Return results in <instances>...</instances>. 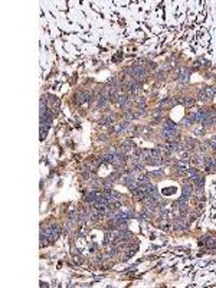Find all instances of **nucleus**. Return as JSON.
Wrapping results in <instances>:
<instances>
[{"mask_svg":"<svg viewBox=\"0 0 216 288\" xmlns=\"http://www.w3.org/2000/svg\"><path fill=\"white\" fill-rule=\"evenodd\" d=\"M196 146H198V141L193 139H186V144H184V150H193L196 149Z\"/></svg>","mask_w":216,"mask_h":288,"instance_id":"9b49d317","label":"nucleus"},{"mask_svg":"<svg viewBox=\"0 0 216 288\" xmlns=\"http://www.w3.org/2000/svg\"><path fill=\"white\" fill-rule=\"evenodd\" d=\"M180 159H182V160H189V159H190L189 151H183V153L180 154Z\"/></svg>","mask_w":216,"mask_h":288,"instance_id":"6ab92c4d","label":"nucleus"},{"mask_svg":"<svg viewBox=\"0 0 216 288\" xmlns=\"http://www.w3.org/2000/svg\"><path fill=\"white\" fill-rule=\"evenodd\" d=\"M98 195H100V193H97V192H90V193H86L85 195V199H84V200L92 206L94 203H95V200L98 199Z\"/></svg>","mask_w":216,"mask_h":288,"instance_id":"423d86ee","label":"nucleus"},{"mask_svg":"<svg viewBox=\"0 0 216 288\" xmlns=\"http://www.w3.org/2000/svg\"><path fill=\"white\" fill-rule=\"evenodd\" d=\"M128 127H130V121H128V120H124V121H121L118 125H115L112 131H114V133H121V131L127 130Z\"/></svg>","mask_w":216,"mask_h":288,"instance_id":"6e6552de","label":"nucleus"},{"mask_svg":"<svg viewBox=\"0 0 216 288\" xmlns=\"http://www.w3.org/2000/svg\"><path fill=\"white\" fill-rule=\"evenodd\" d=\"M184 174H187V176L190 177V179H194V177H198V176H200V173H199V170L198 168H187V172L184 173Z\"/></svg>","mask_w":216,"mask_h":288,"instance_id":"f8f14e48","label":"nucleus"},{"mask_svg":"<svg viewBox=\"0 0 216 288\" xmlns=\"http://www.w3.org/2000/svg\"><path fill=\"white\" fill-rule=\"evenodd\" d=\"M176 167H177V170L179 172H182V173H186L187 172V166L184 164V163H182V161H179V163H176Z\"/></svg>","mask_w":216,"mask_h":288,"instance_id":"2eb2a0df","label":"nucleus"},{"mask_svg":"<svg viewBox=\"0 0 216 288\" xmlns=\"http://www.w3.org/2000/svg\"><path fill=\"white\" fill-rule=\"evenodd\" d=\"M163 128H167V130H170V128H176V130H179V125H177L176 123H173V121L167 120V121H164Z\"/></svg>","mask_w":216,"mask_h":288,"instance_id":"ddd939ff","label":"nucleus"},{"mask_svg":"<svg viewBox=\"0 0 216 288\" xmlns=\"http://www.w3.org/2000/svg\"><path fill=\"white\" fill-rule=\"evenodd\" d=\"M180 124H182V125H184V127H192V125H193V121H192V120H190V117H186V118H183V120H182V123H180Z\"/></svg>","mask_w":216,"mask_h":288,"instance_id":"dca6fc26","label":"nucleus"},{"mask_svg":"<svg viewBox=\"0 0 216 288\" xmlns=\"http://www.w3.org/2000/svg\"><path fill=\"white\" fill-rule=\"evenodd\" d=\"M75 101L78 102V104H85V102L91 104L92 102V95L85 92V91H79V92L75 94Z\"/></svg>","mask_w":216,"mask_h":288,"instance_id":"7ed1b4c3","label":"nucleus"},{"mask_svg":"<svg viewBox=\"0 0 216 288\" xmlns=\"http://www.w3.org/2000/svg\"><path fill=\"white\" fill-rule=\"evenodd\" d=\"M213 95H215V91H213L212 86H206L203 90L199 92V98H200L202 101H209V100H212Z\"/></svg>","mask_w":216,"mask_h":288,"instance_id":"39448f33","label":"nucleus"},{"mask_svg":"<svg viewBox=\"0 0 216 288\" xmlns=\"http://www.w3.org/2000/svg\"><path fill=\"white\" fill-rule=\"evenodd\" d=\"M114 118H115V115H114V114H110L108 117L101 118V120H100V125H102V127H105V125H111V124L114 123Z\"/></svg>","mask_w":216,"mask_h":288,"instance_id":"9d476101","label":"nucleus"},{"mask_svg":"<svg viewBox=\"0 0 216 288\" xmlns=\"http://www.w3.org/2000/svg\"><path fill=\"white\" fill-rule=\"evenodd\" d=\"M48 127H45V125H41V140H43L46 137V134H48Z\"/></svg>","mask_w":216,"mask_h":288,"instance_id":"f3484780","label":"nucleus"},{"mask_svg":"<svg viewBox=\"0 0 216 288\" xmlns=\"http://www.w3.org/2000/svg\"><path fill=\"white\" fill-rule=\"evenodd\" d=\"M194 104V98L193 97H184L183 98V105L184 107H192Z\"/></svg>","mask_w":216,"mask_h":288,"instance_id":"4468645a","label":"nucleus"},{"mask_svg":"<svg viewBox=\"0 0 216 288\" xmlns=\"http://www.w3.org/2000/svg\"><path fill=\"white\" fill-rule=\"evenodd\" d=\"M215 81H216V76H215Z\"/></svg>","mask_w":216,"mask_h":288,"instance_id":"4be33fe9","label":"nucleus"},{"mask_svg":"<svg viewBox=\"0 0 216 288\" xmlns=\"http://www.w3.org/2000/svg\"><path fill=\"white\" fill-rule=\"evenodd\" d=\"M156 78H157V79H159V78H160V79H163V78H166V74H164V72H163V71H160V72H157V75H156Z\"/></svg>","mask_w":216,"mask_h":288,"instance_id":"aec40b11","label":"nucleus"},{"mask_svg":"<svg viewBox=\"0 0 216 288\" xmlns=\"http://www.w3.org/2000/svg\"><path fill=\"white\" fill-rule=\"evenodd\" d=\"M177 78H179V81L182 84H186L187 81H189V71H187L186 68H182L179 71V76H177Z\"/></svg>","mask_w":216,"mask_h":288,"instance_id":"0eeeda50","label":"nucleus"},{"mask_svg":"<svg viewBox=\"0 0 216 288\" xmlns=\"http://www.w3.org/2000/svg\"><path fill=\"white\" fill-rule=\"evenodd\" d=\"M192 193H193V184H190V183H187V182H186V183L183 184V187H182V195L190 198V196H192Z\"/></svg>","mask_w":216,"mask_h":288,"instance_id":"1a4fd4ad","label":"nucleus"},{"mask_svg":"<svg viewBox=\"0 0 216 288\" xmlns=\"http://www.w3.org/2000/svg\"><path fill=\"white\" fill-rule=\"evenodd\" d=\"M203 128H205V127H203ZM203 128H199V130H196L194 133H196L198 135H202V134H203Z\"/></svg>","mask_w":216,"mask_h":288,"instance_id":"412c9836","label":"nucleus"},{"mask_svg":"<svg viewBox=\"0 0 216 288\" xmlns=\"http://www.w3.org/2000/svg\"><path fill=\"white\" fill-rule=\"evenodd\" d=\"M131 98L128 97V95H118V98H117V104L121 107V110L124 111H130V107H131Z\"/></svg>","mask_w":216,"mask_h":288,"instance_id":"f03ea898","label":"nucleus"},{"mask_svg":"<svg viewBox=\"0 0 216 288\" xmlns=\"http://www.w3.org/2000/svg\"><path fill=\"white\" fill-rule=\"evenodd\" d=\"M41 232L45 233L46 238L49 239V242H53V241H55L56 238L61 235V228H59V225L53 223V225H51L49 228H46L45 231H41Z\"/></svg>","mask_w":216,"mask_h":288,"instance_id":"f257e3e1","label":"nucleus"},{"mask_svg":"<svg viewBox=\"0 0 216 288\" xmlns=\"http://www.w3.org/2000/svg\"><path fill=\"white\" fill-rule=\"evenodd\" d=\"M189 226V222L184 221V216H176L174 222H173V229L174 231H184Z\"/></svg>","mask_w":216,"mask_h":288,"instance_id":"20e7f679","label":"nucleus"},{"mask_svg":"<svg viewBox=\"0 0 216 288\" xmlns=\"http://www.w3.org/2000/svg\"><path fill=\"white\" fill-rule=\"evenodd\" d=\"M137 105H138V108H140V110H144L145 105H147V102H145L144 98H140V100L137 101Z\"/></svg>","mask_w":216,"mask_h":288,"instance_id":"a211bd4d","label":"nucleus"}]
</instances>
